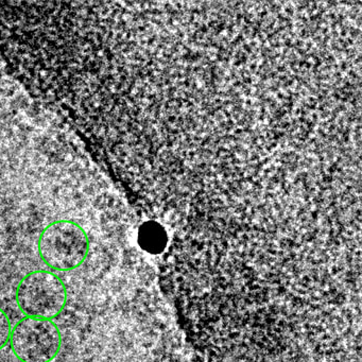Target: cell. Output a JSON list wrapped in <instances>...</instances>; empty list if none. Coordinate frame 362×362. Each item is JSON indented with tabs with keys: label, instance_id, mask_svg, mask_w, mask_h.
I'll return each instance as SVG.
<instances>
[{
	"label": "cell",
	"instance_id": "cell-4",
	"mask_svg": "<svg viewBox=\"0 0 362 362\" xmlns=\"http://www.w3.org/2000/svg\"><path fill=\"white\" fill-rule=\"evenodd\" d=\"M62 334L54 320L23 317L12 326L10 347L21 362H52L62 347Z\"/></svg>",
	"mask_w": 362,
	"mask_h": 362
},
{
	"label": "cell",
	"instance_id": "cell-7",
	"mask_svg": "<svg viewBox=\"0 0 362 362\" xmlns=\"http://www.w3.org/2000/svg\"><path fill=\"white\" fill-rule=\"evenodd\" d=\"M110 115H113V114H110ZM101 116H105V115H101ZM95 117H97V116H95ZM88 118H90V117H88ZM82 119H84V118H82ZM78 120H80V119H78ZM75 122H77V120H75Z\"/></svg>",
	"mask_w": 362,
	"mask_h": 362
},
{
	"label": "cell",
	"instance_id": "cell-5",
	"mask_svg": "<svg viewBox=\"0 0 362 362\" xmlns=\"http://www.w3.org/2000/svg\"><path fill=\"white\" fill-rule=\"evenodd\" d=\"M137 241L144 251L158 254L166 247L167 237L160 224L149 221L139 228Z\"/></svg>",
	"mask_w": 362,
	"mask_h": 362
},
{
	"label": "cell",
	"instance_id": "cell-1",
	"mask_svg": "<svg viewBox=\"0 0 362 362\" xmlns=\"http://www.w3.org/2000/svg\"><path fill=\"white\" fill-rule=\"evenodd\" d=\"M194 362H361V254L288 235L192 250L160 272Z\"/></svg>",
	"mask_w": 362,
	"mask_h": 362
},
{
	"label": "cell",
	"instance_id": "cell-2",
	"mask_svg": "<svg viewBox=\"0 0 362 362\" xmlns=\"http://www.w3.org/2000/svg\"><path fill=\"white\" fill-rule=\"evenodd\" d=\"M90 239L78 222L59 219L45 226L37 239L42 262L54 271L77 270L88 259Z\"/></svg>",
	"mask_w": 362,
	"mask_h": 362
},
{
	"label": "cell",
	"instance_id": "cell-3",
	"mask_svg": "<svg viewBox=\"0 0 362 362\" xmlns=\"http://www.w3.org/2000/svg\"><path fill=\"white\" fill-rule=\"evenodd\" d=\"M69 293L63 279L47 270L27 273L16 289V300L25 317L52 320L66 307Z\"/></svg>",
	"mask_w": 362,
	"mask_h": 362
},
{
	"label": "cell",
	"instance_id": "cell-6",
	"mask_svg": "<svg viewBox=\"0 0 362 362\" xmlns=\"http://www.w3.org/2000/svg\"><path fill=\"white\" fill-rule=\"evenodd\" d=\"M11 332V320L7 313L0 308V351H3L9 344Z\"/></svg>",
	"mask_w": 362,
	"mask_h": 362
}]
</instances>
